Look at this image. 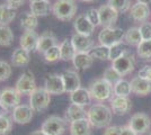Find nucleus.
Segmentation results:
<instances>
[{
	"label": "nucleus",
	"mask_w": 151,
	"mask_h": 135,
	"mask_svg": "<svg viewBox=\"0 0 151 135\" xmlns=\"http://www.w3.org/2000/svg\"><path fill=\"white\" fill-rule=\"evenodd\" d=\"M113 111L104 104H95L87 110V119L96 129H106L112 121Z\"/></svg>",
	"instance_id": "f257e3e1"
},
{
	"label": "nucleus",
	"mask_w": 151,
	"mask_h": 135,
	"mask_svg": "<svg viewBox=\"0 0 151 135\" xmlns=\"http://www.w3.org/2000/svg\"><path fill=\"white\" fill-rule=\"evenodd\" d=\"M78 6L76 0H57L52 5V13L54 17L62 21L71 20L77 14Z\"/></svg>",
	"instance_id": "f03ea898"
},
{
	"label": "nucleus",
	"mask_w": 151,
	"mask_h": 135,
	"mask_svg": "<svg viewBox=\"0 0 151 135\" xmlns=\"http://www.w3.org/2000/svg\"><path fill=\"white\" fill-rule=\"evenodd\" d=\"M89 92L91 98L97 101H105L107 99H111L114 95L113 84L106 81L104 78L95 80L89 87Z\"/></svg>",
	"instance_id": "7ed1b4c3"
},
{
	"label": "nucleus",
	"mask_w": 151,
	"mask_h": 135,
	"mask_svg": "<svg viewBox=\"0 0 151 135\" xmlns=\"http://www.w3.org/2000/svg\"><path fill=\"white\" fill-rule=\"evenodd\" d=\"M51 103V94L45 88H36L29 95V106L36 113L44 111Z\"/></svg>",
	"instance_id": "20e7f679"
},
{
	"label": "nucleus",
	"mask_w": 151,
	"mask_h": 135,
	"mask_svg": "<svg viewBox=\"0 0 151 135\" xmlns=\"http://www.w3.org/2000/svg\"><path fill=\"white\" fill-rule=\"evenodd\" d=\"M125 33L122 28L119 27H105L101 29V32L98 35V41L99 44L105 45V46H113L114 44L121 43L124 39Z\"/></svg>",
	"instance_id": "39448f33"
},
{
	"label": "nucleus",
	"mask_w": 151,
	"mask_h": 135,
	"mask_svg": "<svg viewBox=\"0 0 151 135\" xmlns=\"http://www.w3.org/2000/svg\"><path fill=\"white\" fill-rule=\"evenodd\" d=\"M67 125L68 122L64 118L53 115L43 122L41 129L47 135H62L67 129Z\"/></svg>",
	"instance_id": "423d86ee"
},
{
	"label": "nucleus",
	"mask_w": 151,
	"mask_h": 135,
	"mask_svg": "<svg viewBox=\"0 0 151 135\" xmlns=\"http://www.w3.org/2000/svg\"><path fill=\"white\" fill-rule=\"evenodd\" d=\"M112 66H113L115 70L120 73L122 77L130 74L131 72L134 71L135 68V59L132 53L127 51L124 54L120 56L119 59L112 61Z\"/></svg>",
	"instance_id": "0eeeda50"
},
{
	"label": "nucleus",
	"mask_w": 151,
	"mask_h": 135,
	"mask_svg": "<svg viewBox=\"0 0 151 135\" xmlns=\"http://www.w3.org/2000/svg\"><path fill=\"white\" fill-rule=\"evenodd\" d=\"M129 126L138 135H143L150 129L151 121L149 116L145 113H137L130 118Z\"/></svg>",
	"instance_id": "6e6552de"
},
{
	"label": "nucleus",
	"mask_w": 151,
	"mask_h": 135,
	"mask_svg": "<svg viewBox=\"0 0 151 135\" xmlns=\"http://www.w3.org/2000/svg\"><path fill=\"white\" fill-rule=\"evenodd\" d=\"M36 88L37 87H36V82H35V78L31 71L24 72L15 84V89L17 90L20 95H31Z\"/></svg>",
	"instance_id": "1a4fd4ad"
},
{
	"label": "nucleus",
	"mask_w": 151,
	"mask_h": 135,
	"mask_svg": "<svg viewBox=\"0 0 151 135\" xmlns=\"http://www.w3.org/2000/svg\"><path fill=\"white\" fill-rule=\"evenodd\" d=\"M22 95L15 88H5L0 91V104L7 109H14L20 105Z\"/></svg>",
	"instance_id": "9d476101"
},
{
	"label": "nucleus",
	"mask_w": 151,
	"mask_h": 135,
	"mask_svg": "<svg viewBox=\"0 0 151 135\" xmlns=\"http://www.w3.org/2000/svg\"><path fill=\"white\" fill-rule=\"evenodd\" d=\"M98 13H99L101 26H103V28H105V27H113L115 25V23L117 21L119 13L114 9L113 7L109 6L108 4L99 7L98 8Z\"/></svg>",
	"instance_id": "9b49d317"
},
{
	"label": "nucleus",
	"mask_w": 151,
	"mask_h": 135,
	"mask_svg": "<svg viewBox=\"0 0 151 135\" xmlns=\"http://www.w3.org/2000/svg\"><path fill=\"white\" fill-rule=\"evenodd\" d=\"M109 103H111V109L115 115H126L132 109V101L127 97L113 95L112 98L109 99Z\"/></svg>",
	"instance_id": "f8f14e48"
},
{
	"label": "nucleus",
	"mask_w": 151,
	"mask_h": 135,
	"mask_svg": "<svg viewBox=\"0 0 151 135\" xmlns=\"http://www.w3.org/2000/svg\"><path fill=\"white\" fill-rule=\"evenodd\" d=\"M71 43L73 45L77 53H90L95 47L94 39L90 36L81 35V34H73L71 37Z\"/></svg>",
	"instance_id": "ddd939ff"
},
{
	"label": "nucleus",
	"mask_w": 151,
	"mask_h": 135,
	"mask_svg": "<svg viewBox=\"0 0 151 135\" xmlns=\"http://www.w3.org/2000/svg\"><path fill=\"white\" fill-rule=\"evenodd\" d=\"M44 88L51 95H62L65 92L62 76L58 73H51L45 78Z\"/></svg>",
	"instance_id": "4468645a"
},
{
	"label": "nucleus",
	"mask_w": 151,
	"mask_h": 135,
	"mask_svg": "<svg viewBox=\"0 0 151 135\" xmlns=\"http://www.w3.org/2000/svg\"><path fill=\"white\" fill-rule=\"evenodd\" d=\"M34 110L32 109L29 105H18L16 108L13 109V121L17 124L24 125L32 121Z\"/></svg>",
	"instance_id": "2eb2a0df"
},
{
	"label": "nucleus",
	"mask_w": 151,
	"mask_h": 135,
	"mask_svg": "<svg viewBox=\"0 0 151 135\" xmlns=\"http://www.w3.org/2000/svg\"><path fill=\"white\" fill-rule=\"evenodd\" d=\"M61 76H62V80H63V84H64L65 92L71 94L72 91H75V90H77L78 88L81 87L80 77H79V74H78L77 71L67 70V71H64Z\"/></svg>",
	"instance_id": "dca6fc26"
},
{
	"label": "nucleus",
	"mask_w": 151,
	"mask_h": 135,
	"mask_svg": "<svg viewBox=\"0 0 151 135\" xmlns=\"http://www.w3.org/2000/svg\"><path fill=\"white\" fill-rule=\"evenodd\" d=\"M131 89L137 96H147L151 94V81L140 76L134 77L131 80Z\"/></svg>",
	"instance_id": "f3484780"
},
{
	"label": "nucleus",
	"mask_w": 151,
	"mask_h": 135,
	"mask_svg": "<svg viewBox=\"0 0 151 135\" xmlns=\"http://www.w3.org/2000/svg\"><path fill=\"white\" fill-rule=\"evenodd\" d=\"M73 27L77 34H81L86 36H90L95 31V26L89 21L85 14L77 16V18L73 21Z\"/></svg>",
	"instance_id": "a211bd4d"
},
{
	"label": "nucleus",
	"mask_w": 151,
	"mask_h": 135,
	"mask_svg": "<svg viewBox=\"0 0 151 135\" xmlns=\"http://www.w3.org/2000/svg\"><path fill=\"white\" fill-rule=\"evenodd\" d=\"M91 95L89 92V89H86V88H78L77 90L72 91L70 94V101L71 104H75V105H78V106H88L89 104L91 103Z\"/></svg>",
	"instance_id": "6ab92c4d"
},
{
	"label": "nucleus",
	"mask_w": 151,
	"mask_h": 135,
	"mask_svg": "<svg viewBox=\"0 0 151 135\" xmlns=\"http://www.w3.org/2000/svg\"><path fill=\"white\" fill-rule=\"evenodd\" d=\"M38 37L40 36L35 31H25L24 34L20 36V41H19L20 47L28 52L36 51Z\"/></svg>",
	"instance_id": "aec40b11"
},
{
	"label": "nucleus",
	"mask_w": 151,
	"mask_h": 135,
	"mask_svg": "<svg viewBox=\"0 0 151 135\" xmlns=\"http://www.w3.org/2000/svg\"><path fill=\"white\" fill-rule=\"evenodd\" d=\"M130 14H131V17L135 21L145 23L149 18V16H150V8H149L148 5L141 4V2H135L131 7Z\"/></svg>",
	"instance_id": "412c9836"
},
{
	"label": "nucleus",
	"mask_w": 151,
	"mask_h": 135,
	"mask_svg": "<svg viewBox=\"0 0 151 135\" xmlns=\"http://www.w3.org/2000/svg\"><path fill=\"white\" fill-rule=\"evenodd\" d=\"M57 37L53 33L51 32H45L43 33L40 37H38V42H37V46H36V51L38 53H42L44 54L47 50H50L51 47L55 46L57 44Z\"/></svg>",
	"instance_id": "4be33fe9"
},
{
	"label": "nucleus",
	"mask_w": 151,
	"mask_h": 135,
	"mask_svg": "<svg viewBox=\"0 0 151 135\" xmlns=\"http://www.w3.org/2000/svg\"><path fill=\"white\" fill-rule=\"evenodd\" d=\"M83 118H87V111L85 109V107L78 106L75 104H70L68 109L64 113V119L70 124L79 119H83Z\"/></svg>",
	"instance_id": "5701e85b"
},
{
	"label": "nucleus",
	"mask_w": 151,
	"mask_h": 135,
	"mask_svg": "<svg viewBox=\"0 0 151 135\" xmlns=\"http://www.w3.org/2000/svg\"><path fill=\"white\" fill-rule=\"evenodd\" d=\"M91 125L87 118L70 123V135H91Z\"/></svg>",
	"instance_id": "b1692460"
},
{
	"label": "nucleus",
	"mask_w": 151,
	"mask_h": 135,
	"mask_svg": "<svg viewBox=\"0 0 151 135\" xmlns=\"http://www.w3.org/2000/svg\"><path fill=\"white\" fill-rule=\"evenodd\" d=\"M72 63L76 70H87L94 63V58L90 53H76Z\"/></svg>",
	"instance_id": "393cba45"
},
{
	"label": "nucleus",
	"mask_w": 151,
	"mask_h": 135,
	"mask_svg": "<svg viewBox=\"0 0 151 135\" xmlns=\"http://www.w3.org/2000/svg\"><path fill=\"white\" fill-rule=\"evenodd\" d=\"M31 13H33L37 17H45L50 14V10H52L50 0H43V1H35L31 2Z\"/></svg>",
	"instance_id": "a878e982"
},
{
	"label": "nucleus",
	"mask_w": 151,
	"mask_h": 135,
	"mask_svg": "<svg viewBox=\"0 0 151 135\" xmlns=\"http://www.w3.org/2000/svg\"><path fill=\"white\" fill-rule=\"evenodd\" d=\"M29 52L22 49V47H18L14 51L13 55H12V64L14 66H25L29 63Z\"/></svg>",
	"instance_id": "bb28decb"
},
{
	"label": "nucleus",
	"mask_w": 151,
	"mask_h": 135,
	"mask_svg": "<svg viewBox=\"0 0 151 135\" xmlns=\"http://www.w3.org/2000/svg\"><path fill=\"white\" fill-rule=\"evenodd\" d=\"M16 17V9L9 5H0V25L8 26Z\"/></svg>",
	"instance_id": "cd10ccee"
},
{
	"label": "nucleus",
	"mask_w": 151,
	"mask_h": 135,
	"mask_svg": "<svg viewBox=\"0 0 151 135\" xmlns=\"http://www.w3.org/2000/svg\"><path fill=\"white\" fill-rule=\"evenodd\" d=\"M38 17L33 13H24L20 17V26L24 31H35L38 26Z\"/></svg>",
	"instance_id": "c85d7f7f"
},
{
	"label": "nucleus",
	"mask_w": 151,
	"mask_h": 135,
	"mask_svg": "<svg viewBox=\"0 0 151 135\" xmlns=\"http://www.w3.org/2000/svg\"><path fill=\"white\" fill-rule=\"evenodd\" d=\"M76 50L71 43V39H64L60 44V56L63 61H72L76 55Z\"/></svg>",
	"instance_id": "c756f323"
},
{
	"label": "nucleus",
	"mask_w": 151,
	"mask_h": 135,
	"mask_svg": "<svg viewBox=\"0 0 151 135\" xmlns=\"http://www.w3.org/2000/svg\"><path fill=\"white\" fill-rule=\"evenodd\" d=\"M124 41L129 45L138 46L143 41L142 36H141V33H140V28L139 27H131V28H129L125 32V35H124Z\"/></svg>",
	"instance_id": "7c9ffc66"
},
{
	"label": "nucleus",
	"mask_w": 151,
	"mask_h": 135,
	"mask_svg": "<svg viewBox=\"0 0 151 135\" xmlns=\"http://www.w3.org/2000/svg\"><path fill=\"white\" fill-rule=\"evenodd\" d=\"M113 92L115 96H121V97H127L131 92V82L121 79L120 81H117L116 84L113 86Z\"/></svg>",
	"instance_id": "2f4dec72"
},
{
	"label": "nucleus",
	"mask_w": 151,
	"mask_h": 135,
	"mask_svg": "<svg viewBox=\"0 0 151 135\" xmlns=\"http://www.w3.org/2000/svg\"><path fill=\"white\" fill-rule=\"evenodd\" d=\"M14 42V33L9 26L0 25V46H10Z\"/></svg>",
	"instance_id": "473e14b6"
},
{
	"label": "nucleus",
	"mask_w": 151,
	"mask_h": 135,
	"mask_svg": "<svg viewBox=\"0 0 151 135\" xmlns=\"http://www.w3.org/2000/svg\"><path fill=\"white\" fill-rule=\"evenodd\" d=\"M137 54L143 60H151V39L142 41L137 46Z\"/></svg>",
	"instance_id": "72a5a7b5"
},
{
	"label": "nucleus",
	"mask_w": 151,
	"mask_h": 135,
	"mask_svg": "<svg viewBox=\"0 0 151 135\" xmlns=\"http://www.w3.org/2000/svg\"><path fill=\"white\" fill-rule=\"evenodd\" d=\"M90 55L94 59H98L101 61L109 60V47L105 45H97L90 52Z\"/></svg>",
	"instance_id": "f704fd0d"
},
{
	"label": "nucleus",
	"mask_w": 151,
	"mask_h": 135,
	"mask_svg": "<svg viewBox=\"0 0 151 135\" xmlns=\"http://www.w3.org/2000/svg\"><path fill=\"white\" fill-rule=\"evenodd\" d=\"M129 51L126 45L124 43H117V44H114L113 46L109 47V60L114 61L116 59H119L120 56L124 55L126 52Z\"/></svg>",
	"instance_id": "c9c22d12"
},
{
	"label": "nucleus",
	"mask_w": 151,
	"mask_h": 135,
	"mask_svg": "<svg viewBox=\"0 0 151 135\" xmlns=\"http://www.w3.org/2000/svg\"><path fill=\"white\" fill-rule=\"evenodd\" d=\"M107 4L117 13H126L131 9V0H108Z\"/></svg>",
	"instance_id": "e433bc0d"
},
{
	"label": "nucleus",
	"mask_w": 151,
	"mask_h": 135,
	"mask_svg": "<svg viewBox=\"0 0 151 135\" xmlns=\"http://www.w3.org/2000/svg\"><path fill=\"white\" fill-rule=\"evenodd\" d=\"M103 78H104L106 81H108L111 84H113L114 86L117 81H120L121 79H122V76L114 69L113 66H109V68H107L106 70L104 71Z\"/></svg>",
	"instance_id": "4c0bfd02"
},
{
	"label": "nucleus",
	"mask_w": 151,
	"mask_h": 135,
	"mask_svg": "<svg viewBox=\"0 0 151 135\" xmlns=\"http://www.w3.org/2000/svg\"><path fill=\"white\" fill-rule=\"evenodd\" d=\"M44 59L46 62H55L58 60H61V56H60V45H55L53 47H51L50 50L45 52L44 54Z\"/></svg>",
	"instance_id": "58836bf2"
},
{
	"label": "nucleus",
	"mask_w": 151,
	"mask_h": 135,
	"mask_svg": "<svg viewBox=\"0 0 151 135\" xmlns=\"http://www.w3.org/2000/svg\"><path fill=\"white\" fill-rule=\"evenodd\" d=\"M13 129V121L7 115L0 117V135H7Z\"/></svg>",
	"instance_id": "ea45409f"
},
{
	"label": "nucleus",
	"mask_w": 151,
	"mask_h": 135,
	"mask_svg": "<svg viewBox=\"0 0 151 135\" xmlns=\"http://www.w3.org/2000/svg\"><path fill=\"white\" fill-rule=\"evenodd\" d=\"M86 17L88 18V20L95 26V27H97V26L101 25V20H99V13H98V9H96V8H89L88 10L86 11Z\"/></svg>",
	"instance_id": "a19ab883"
},
{
	"label": "nucleus",
	"mask_w": 151,
	"mask_h": 135,
	"mask_svg": "<svg viewBox=\"0 0 151 135\" xmlns=\"http://www.w3.org/2000/svg\"><path fill=\"white\" fill-rule=\"evenodd\" d=\"M12 65L6 61L0 60V80L4 81L7 80L8 78L12 76Z\"/></svg>",
	"instance_id": "79ce46f5"
},
{
	"label": "nucleus",
	"mask_w": 151,
	"mask_h": 135,
	"mask_svg": "<svg viewBox=\"0 0 151 135\" xmlns=\"http://www.w3.org/2000/svg\"><path fill=\"white\" fill-rule=\"evenodd\" d=\"M139 28H140V33H141V36H142L143 41L151 39V23L145 21L141 24Z\"/></svg>",
	"instance_id": "37998d69"
},
{
	"label": "nucleus",
	"mask_w": 151,
	"mask_h": 135,
	"mask_svg": "<svg viewBox=\"0 0 151 135\" xmlns=\"http://www.w3.org/2000/svg\"><path fill=\"white\" fill-rule=\"evenodd\" d=\"M103 135H121V127L120 126H115V125L107 126Z\"/></svg>",
	"instance_id": "c03bdc74"
},
{
	"label": "nucleus",
	"mask_w": 151,
	"mask_h": 135,
	"mask_svg": "<svg viewBox=\"0 0 151 135\" xmlns=\"http://www.w3.org/2000/svg\"><path fill=\"white\" fill-rule=\"evenodd\" d=\"M139 76L151 81V65H145L139 71Z\"/></svg>",
	"instance_id": "a18cd8bd"
},
{
	"label": "nucleus",
	"mask_w": 151,
	"mask_h": 135,
	"mask_svg": "<svg viewBox=\"0 0 151 135\" xmlns=\"http://www.w3.org/2000/svg\"><path fill=\"white\" fill-rule=\"evenodd\" d=\"M25 1L26 0H6V4L9 5L10 7L15 8V9H17V8H19L22 5H24Z\"/></svg>",
	"instance_id": "49530a36"
},
{
	"label": "nucleus",
	"mask_w": 151,
	"mask_h": 135,
	"mask_svg": "<svg viewBox=\"0 0 151 135\" xmlns=\"http://www.w3.org/2000/svg\"><path fill=\"white\" fill-rule=\"evenodd\" d=\"M121 135H138L129 125L121 127Z\"/></svg>",
	"instance_id": "de8ad7c7"
},
{
	"label": "nucleus",
	"mask_w": 151,
	"mask_h": 135,
	"mask_svg": "<svg viewBox=\"0 0 151 135\" xmlns=\"http://www.w3.org/2000/svg\"><path fill=\"white\" fill-rule=\"evenodd\" d=\"M7 111H8V109H7V108H5V107H4V106L0 104V117H1V116L6 115Z\"/></svg>",
	"instance_id": "09e8293b"
},
{
	"label": "nucleus",
	"mask_w": 151,
	"mask_h": 135,
	"mask_svg": "<svg viewBox=\"0 0 151 135\" xmlns=\"http://www.w3.org/2000/svg\"><path fill=\"white\" fill-rule=\"evenodd\" d=\"M31 135H47V134L44 133L42 129H40V131H35V132H33Z\"/></svg>",
	"instance_id": "8fccbe9b"
},
{
	"label": "nucleus",
	"mask_w": 151,
	"mask_h": 135,
	"mask_svg": "<svg viewBox=\"0 0 151 135\" xmlns=\"http://www.w3.org/2000/svg\"><path fill=\"white\" fill-rule=\"evenodd\" d=\"M137 2H141V4H145V5H149V4H151V0H137Z\"/></svg>",
	"instance_id": "3c124183"
},
{
	"label": "nucleus",
	"mask_w": 151,
	"mask_h": 135,
	"mask_svg": "<svg viewBox=\"0 0 151 135\" xmlns=\"http://www.w3.org/2000/svg\"><path fill=\"white\" fill-rule=\"evenodd\" d=\"M79 1H82V2H89V4H94L97 0H79Z\"/></svg>",
	"instance_id": "603ef678"
},
{
	"label": "nucleus",
	"mask_w": 151,
	"mask_h": 135,
	"mask_svg": "<svg viewBox=\"0 0 151 135\" xmlns=\"http://www.w3.org/2000/svg\"><path fill=\"white\" fill-rule=\"evenodd\" d=\"M31 2H35V1H43V0H29Z\"/></svg>",
	"instance_id": "864d4df0"
},
{
	"label": "nucleus",
	"mask_w": 151,
	"mask_h": 135,
	"mask_svg": "<svg viewBox=\"0 0 151 135\" xmlns=\"http://www.w3.org/2000/svg\"><path fill=\"white\" fill-rule=\"evenodd\" d=\"M149 135H151V132H150V134H149Z\"/></svg>",
	"instance_id": "5fc2aeb1"
},
{
	"label": "nucleus",
	"mask_w": 151,
	"mask_h": 135,
	"mask_svg": "<svg viewBox=\"0 0 151 135\" xmlns=\"http://www.w3.org/2000/svg\"><path fill=\"white\" fill-rule=\"evenodd\" d=\"M0 81H1V80H0Z\"/></svg>",
	"instance_id": "6e6d98bb"
}]
</instances>
